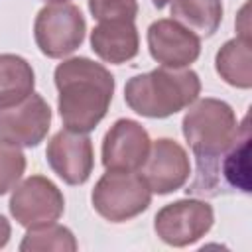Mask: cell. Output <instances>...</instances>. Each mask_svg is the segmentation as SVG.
Here are the masks:
<instances>
[{
  "instance_id": "1",
  "label": "cell",
  "mask_w": 252,
  "mask_h": 252,
  "mask_svg": "<svg viewBox=\"0 0 252 252\" xmlns=\"http://www.w3.org/2000/svg\"><path fill=\"white\" fill-rule=\"evenodd\" d=\"M53 79L63 126L85 134L94 130L112 102V73L89 57H71L55 67Z\"/></svg>"
},
{
  "instance_id": "2",
  "label": "cell",
  "mask_w": 252,
  "mask_h": 252,
  "mask_svg": "<svg viewBox=\"0 0 252 252\" xmlns=\"http://www.w3.org/2000/svg\"><path fill=\"white\" fill-rule=\"evenodd\" d=\"M201 81L189 67H158L150 73L134 75L124 87L126 104L146 118H167L197 100Z\"/></svg>"
},
{
  "instance_id": "3",
  "label": "cell",
  "mask_w": 252,
  "mask_h": 252,
  "mask_svg": "<svg viewBox=\"0 0 252 252\" xmlns=\"http://www.w3.org/2000/svg\"><path fill=\"white\" fill-rule=\"evenodd\" d=\"M244 118L238 122L228 102L207 96L189 104L181 130L195 159H211L236 142Z\"/></svg>"
},
{
  "instance_id": "4",
  "label": "cell",
  "mask_w": 252,
  "mask_h": 252,
  "mask_svg": "<svg viewBox=\"0 0 252 252\" xmlns=\"http://www.w3.org/2000/svg\"><path fill=\"white\" fill-rule=\"evenodd\" d=\"M250 122L244 116L236 142L211 159H197L193 183L185 189L195 197H219L226 193H250Z\"/></svg>"
},
{
  "instance_id": "5",
  "label": "cell",
  "mask_w": 252,
  "mask_h": 252,
  "mask_svg": "<svg viewBox=\"0 0 252 252\" xmlns=\"http://www.w3.org/2000/svg\"><path fill=\"white\" fill-rule=\"evenodd\" d=\"M94 211L110 220L124 222L142 215L152 203V191L136 171L106 169L91 195Z\"/></svg>"
},
{
  "instance_id": "6",
  "label": "cell",
  "mask_w": 252,
  "mask_h": 252,
  "mask_svg": "<svg viewBox=\"0 0 252 252\" xmlns=\"http://www.w3.org/2000/svg\"><path fill=\"white\" fill-rule=\"evenodd\" d=\"M87 22L75 4H47L33 22V37L39 51L51 59H61L81 47Z\"/></svg>"
},
{
  "instance_id": "7",
  "label": "cell",
  "mask_w": 252,
  "mask_h": 252,
  "mask_svg": "<svg viewBox=\"0 0 252 252\" xmlns=\"http://www.w3.org/2000/svg\"><path fill=\"white\" fill-rule=\"evenodd\" d=\"M213 207L203 199H179L161 207L154 219V230L169 246L181 248L201 240L213 226Z\"/></svg>"
},
{
  "instance_id": "8",
  "label": "cell",
  "mask_w": 252,
  "mask_h": 252,
  "mask_svg": "<svg viewBox=\"0 0 252 252\" xmlns=\"http://www.w3.org/2000/svg\"><path fill=\"white\" fill-rule=\"evenodd\" d=\"M8 207L18 224L33 228L55 222L65 211V199L51 179L43 175H32L16 185Z\"/></svg>"
},
{
  "instance_id": "9",
  "label": "cell",
  "mask_w": 252,
  "mask_h": 252,
  "mask_svg": "<svg viewBox=\"0 0 252 252\" xmlns=\"http://www.w3.org/2000/svg\"><path fill=\"white\" fill-rule=\"evenodd\" d=\"M51 126V108L37 93L28 94L24 100L0 108V140L35 148L39 146Z\"/></svg>"
},
{
  "instance_id": "10",
  "label": "cell",
  "mask_w": 252,
  "mask_h": 252,
  "mask_svg": "<svg viewBox=\"0 0 252 252\" xmlns=\"http://www.w3.org/2000/svg\"><path fill=\"white\" fill-rule=\"evenodd\" d=\"M152 193L167 195L181 189L191 173L185 148L171 138H158L148 152L146 161L138 169Z\"/></svg>"
},
{
  "instance_id": "11",
  "label": "cell",
  "mask_w": 252,
  "mask_h": 252,
  "mask_svg": "<svg viewBox=\"0 0 252 252\" xmlns=\"http://www.w3.org/2000/svg\"><path fill=\"white\" fill-rule=\"evenodd\" d=\"M45 158L49 167L67 185H83L93 173L94 152L93 142L85 132L59 130L47 144Z\"/></svg>"
},
{
  "instance_id": "12",
  "label": "cell",
  "mask_w": 252,
  "mask_h": 252,
  "mask_svg": "<svg viewBox=\"0 0 252 252\" xmlns=\"http://www.w3.org/2000/svg\"><path fill=\"white\" fill-rule=\"evenodd\" d=\"M148 49L161 67L183 69L197 61L201 37L173 18H163L148 28Z\"/></svg>"
},
{
  "instance_id": "13",
  "label": "cell",
  "mask_w": 252,
  "mask_h": 252,
  "mask_svg": "<svg viewBox=\"0 0 252 252\" xmlns=\"http://www.w3.org/2000/svg\"><path fill=\"white\" fill-rule=\"evenodd\" d=\"M152 140L146 128L130 118L116 120L102 140V165L118 171H138L148 158Z\"/></svg>"
},
{
  "instance_id": "14",
  "label": "cell",
  "mask_w": 252,
  "mask_h": 252,
  "mask_svg": "<svg viewBox=\"0 0 252 252\" xmlns=\"http://www.w3.org/2000/svg\"><path fill=\"white\" fill-rule=\"evenodd\" d=\"M91 49L106 63L120 65L138 55L140 37L132 20L98 22L91 32Z\"/></svg>"
},
{
  "instance_id": "15",
  "label": "cell",
  "mask_w": 252,
  "mask_h": 252,
  "mask_svg": "<svg viewBox=\"0 0 252 252\" xmlns=\"http://www.w3.org/2000/svg\"><path fill=\"white\" fill-rule=\"evenodd\" d=\"M215 69L224 83L236 89L252 87V49L250 37L238 35L228 39L215 55Z\"/></svg>"
},
{
  "instance_id": "16",
  "label": "cell",
  "mask_w": 252,
  "mask_h": 252,
  "mask_svg": "<svg viewBox=\"0 0 252 252\" xmlns=\"http://www.w3.org/2000/svg\"><path fill=\"white\" fill-rule=\"evenodd\" d=\"M35 75L32 65L14 53H0V108L16 104L33 93Z\"/></svg>"
},
{
  "instance_id": "17",
  "label": "cell",
  "mask_w": 252,
  "mask_h": 252,
  "mask_svg": "<svg viewBox=\"0 0 252 252\" xmlns=\"http://www.w3.org/2000/svg\"><path fill=\"white\" fill-rule=\"evenodd\" d=\"M171 16L199 37H209L222 22V4L220 0H171Z\"/></svg>"
},
{
  "instance_id": "18",
  "label": "cell",
  "mask_w": 252,
  "mask_h": 252,
  "mask_svg": "<svg viewBox=\"0 0 252 252\" xmlns=\"http://www.w3.org/2000/svg\"><path fill=\"white\" fill-rule=\"evenodd\" d=\"M77 240L75 234L57 222L41 224L28 228L24 234V240L20 244L22 252H45V250H55V252H75L77 250Z\"/></svg>"
},
{
  "instance_id": "19",
  "label": "cell",
  "mask_w": 252,
  "mask_h": 252,
  "mask_svg": "<svg viewBox=\"0 0 252 252\" xmlns=\"http://www.w3.org/2000/svg\"><path fill=\"white\" fill-rule=\"evenodd\" d=\"M26 171V156L20 146L0 140V195L12 191Z\"/></svg>"
},
{
  "instance_id": "20",
  "label": "cell",
  "mask_w": 252,
  "mask_h": 252,
  "mask_svg": "<svg viewBox=\"0 0 252 252\" xmlns=\"http://www.w3.org/2000/svg\"><path fill=\"white\" fill-rule=\"evenodd\" d=\"M89 10L94 20H136L138 0H89Z\"/></svg>"
},
{
  "instance_id": "21",
  "label": "cell",
  "mask_w": 252,
  "mask_h": 252,
  "mask_svg": "<svg viewBox=\"0 0 252 252\" xmlns=\"http://www.w3.org/2000/svg\"><path fill=\"white\" fill-rule=\"evenodd\" d=\"M10 234H12V228H10V222L6 220L4 215H0V248H4L10 240Z\"/></svg>"
},
{
  "instance_id": "22",
  "label": "cell",
  "mask_w": 252,
  "mask_h": 252,
  "mask_svg": "<svg viewBox=\"0 0 252 252\" xmlns=\"http://www.w3.org/2000/svg\"><path fill=\"white\" fill-rule=\"evenodd\" d=\"M169 2H171V0H152V4H154L156 8H159V10H161V8H165Z\"/></svg>"
},
{
  "instance_id": "23",
  "label": "cell",
  "mask_w": 252,
  "mask_h": 252,
  "mask_svg": "<svg viewBox=\"0 0 252 252\" xmlns=\"http://www.w3.org/2000/svg\"><path fill=\"white\" fill-rule=\"evenodd\" d=\"M43 2H49V4H63V2H69V0H43Z\"/></svg>"
}]
</instances>
